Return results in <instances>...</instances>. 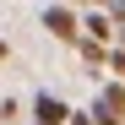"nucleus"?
I'll return each mask as SVG.
<instances>
[{
  "label": "nucleus",
  "mask_w": 125,
  "mask_h": 125,
  "mask_svg": "<svg viewBox=\"0 0 125 125\" xmlns=\"http://www.w3.org/2000/svg\"><path fill=\"white\" fill-rule=\"evenodd\" d=\"M93 120H98V125H125V82H120V76L98 87V98H93Z\"/></svg>",
  "instance_id": "f257e3e1"
},
{
  "label": "nucleus",
  "mask_w": 125,
  "mask_h": 125,
  "mask_svg": "<svg viewBox=\"0 0 125 125\" xmlns=\"http://www.w3.org/2000/svg\"><path fill=\"white\" fill-rule=\"evenodd\" d=\"M44 27L60 38V44H76V38H82V16H76L71 6H49V11H44Z\"/></svg>",
  "instance_id": "f03ea898"
},
{
  "label": "nucleus",
  "mask_w": 125,
  "mask_h": 125,
  "mask_svg": "<svg viewBox=\"0 0 125 125\" xmlns=\"http://www.w3.org/2000/svg\"><path fill=\"white\" fill-rule=\"evenodd\" d=\"M65 114H71L65 98H54V93H38V98H33V120H38V125H65Z\"/></svg>",
  "instance_id": "7ed1b4c3"
},
{
  "label": "nucleus",
  "mask_w": 125,
  "mask_h": 125,
  "mask_svg": "<svg viewBox=\"0 0 125 125\" xmlns=\"http://www.w3.org/2000/svg\"><path fill=\"white\" fill-rule=\"evenodd\" d=\"M82 38L109 44V38H114V16H109V11H87V16H82Z\"/></svg>",
  "instance_id": "20e7f679"
},
{
  "label": "nucleus",
  "mask_w": 125,
  "mask_h": 125,
  "mask_svg": "<svg viewBox=\"0 0 125 125\" xmlns=\"http://www.w3.org/2000/svg\"><path fill=\"white\" fill-rule=\"evenodd\" d=\"M103 65H109V71H114V76L125 82V44H114V49H109V60H103Z\"/></svg>",
  "instance_id": "39448f33"
},
{
  "label": "nucleus",
  "mask_w": 125,
  "mask_h": 125,
  "mask_svg": "<svg viewBox=\"0 0 125 125\" xmlns=\"http://www.w3.org/2000/svg\"><path fill=\"white\" fill-rule=\"evenodd\" d=\"M65 125H98V120H93V109H71V114H65Z\"/></svg>",
  "instance_id": "423d86ee"
},
{
  "label": "nucleus",
  "mask_w": 125,
  "mask_h": 125,
  "mask_svg": "<svg viewBox=\"0 0 125 125\" xmlns=\"http://www.w3.org/2000/svg\"><path fill=\"white\" fill-rule=\"evenodd\" d=\"M16 114H22V103H16V98H6V103H0V120H6V125H11Z\"/></svg>",
  "instance_id": "0eeeda50"
},
{
  "label": "nucleus",
  "mask_w": 125,
  "mask_h": 125,
  "mask_svg": "<svg viewBox=\"0 0 125 125\" xmlns=\"http://www.w3.org/2000/svg\"><path fill=\"white\" fill-rule=\"evenodd\" d=\"M71 6H98V0H71Z\"/></svg>",
  "instance_id": "6e6552de"
},
{
  "label": "nucleus",
  "mask_w": 125,
  "mask_h": 125,
  "mask_svg": "<svg viewBox=\"0 0 125 125\" xmlns=\"http://www.w3.org/2000/svg\"><path fill=\"white\" fill-rule=\"evenodd\" d=\"M6 54H11V49H6V38H0V60H6Z\"/></svg>",
  "instance_id": "1a4fd4ad"
},
{
  "label": "nucleus",
  "mask_w": 125,
  "mask_h": 125,
  "mask_svg": "<svg viewBox=\"0 0 125 125\" xmlns=\"http://www.w3.org/2000/svg\"><path fill=\"white\" fill-rule=\"evenodd\" d=\"M33 125H38V120H33Z\"/></svg>",
  "instance_id": "9d476101"
}]
</instances>
